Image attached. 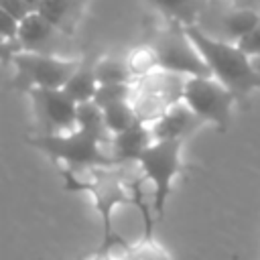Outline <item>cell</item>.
<instances>
[{"label": "cell", "mask_w": 260, "mask_h": 260, "mask_svg": "<svg viewBox=\"0 0 260 260\" xmlns=\"http://www.w3.org/2000/svg\"><path fill=\"white\" fill-rule=\"evenodd\" d=\"M126 167L128 165L85 169L87 177H79L71 169L61 171L67 191H87L93 197L95 209L102 217V244H100L98 252H110L114 246H120L124 242V238L114 230V221H112L114 209L122 203H132L140 209L142 221H144V240H152L154 219L144 203L140 179L130 181Z\"/></svg>", "instance_id": "obj_1"}, {"label": "cell", "mask_w": 260, "mask_h": 260, "mask_svg": "<svg viewBox=\"0 0 260 260\" xmlns=\"http://www.w3.org/2000/svg\"><path fill=\"white\" fill-rule=\"evenodd\" d=\"M185 30L205 61L209 75L225 85L236 100H244L252 91L260 89V73L256 71L252 59L234 43L205 32L199 24H187Z\"/></svg>", "instance_id": "obj_2"}, {"label": "cell", "mask_w": 260, "mask_h": 260, "mask_svg": "<svg viewBox=\"0 0 260 260\" xmlns=\"http://www.w3.org/2000/svg\"><path fill=\"white\" fill-rule=\"evenodd\" d=\"M110 138L104 134L73 128L61 134H32L26 142L65 169L85 171L93 167H116L110 154Z\"/></svg>", "instance_id": "obj_3"}, {"label": "cell", "mask_w": 260, "mask_h": 260, "mask_svg": "<svg viewBox=\"0 0 260 260\" xmlns=\"http://www.w3.org/2000/svg\"><path fill=\"white\" fill-rule=\"evenodd\" d=\"M183 140H152L136 160L140 175L152 183V213L156 219L165 215L173 179L181 171Z\"/></svg>", "instance_id": "obj_4"}, {"label": "cell", "mask_w": 260, "mask_h": 260, "mask_svg": "<svg viewBox=\"0 0 260 260\" xmlns=\"http://www.w3.org/2000/svg\"><path fill=\"white\" fill-rule=\"evenodd\" d=\"M152 55L158 69L177 73L183 77H201L209 75L205 61L195 49L183 24L175 20H167V26L154 37Z\"/></svg>", "instance_id": "obj_5"}, {"label": "cell", "mask_w": 260, "mask_h": 260, "mask_svg": "<svg viewBox=\"0 0 260 260\" xmlns=\"http://www.w3.org/2000/svg\"><path fill=\"white\" fill-rule=\"evenodd\" d=\"M181 100L201 122L213 124L219 132H225L230 128L232 110L238 102L236 95L211 75L187 77L183 83Z\"/></svg>", "instance_id": "obj_6"}, {"label": "cell", "mask_w": 260, "mask_h": 260, "mask_svg": "<svg viewBox=\"0 0 260 260\" xmlns=\"http://www.w3.org/2000/svg\"><path fill=\"white\" fill-rule=\"evenodd\" d=\"M10 63L16 69V75L12 77V87L18 91H30L35 87L61 89L77 67L79 59L16 51Z\"/></svg>", "instance_id": "obj_7"}, {"label": "cell", "mask_w": 260, "mask_h": 260, "mask_svg": "<svg viewBox=\"0 0 260 260\" xmlns=\"http://www.w3.org/2000/svg\"><path fill=\"white\" fill-rule=\"evenodd\" d=\"M37 118V134H61L75 128V102L63 89L35 87L26 91Z\"/></svg>", "instance_id": "obj_8"}, {"label": "cell", "mask_w": 260, "mask_h": 260, "mask_svg": "<svg viewBox=\"0 0 260 260\" xmlns=\"http://www.w3.org/2000/svg\"><path fill=\"white\" fill-rule=\"evenodd\" d=\"M16 43H18L20 51L63 57L67 43H69V35H65L63 30L53 26L39 12H30L28 16H24L18 22Z\"/></svg>", "instance_id": "obj_9"}, {"label": "cell", "mask_w": 260, "mask_h": 260, "mask_svg": "<svg viewBox=\"0 0 260 260\" xmlns=\"http://www.w3.org/2000/svg\"><path fill=\"white\" fill-rule=\"evenodd\" d=\"M203 122L189 110L185 102H177L154 120L150 132L152 140H185V136H189Z\"/></svg>", "instance_id": "obj_10"}, {"label": "cell", "mask_w": 260, "mask_h": 260, "mask_svg": "<svg viewBox=\"0 0 260 260\" xmlns=\"http://www.w3.org/2000/svg\"><path fill=\"white\" fill-rule=\"evenodd\" d=\"M152 142V132L144 122L136 120L126 130L112 134L110 138V154L116 165H136L142 150Z\"/></svg>", "instance_id": "obj_11"}, {"label": "cell", "mask_w": 260, "mask_h": 260, "mask_svg": "<svg viewBox=\"0 0 260 260\" xmlns=\"http://www.w3.org/2000/svg\"><path fill=\"white\" fill-rule=\"evenodd\" d=\"M75 104L89 102L98 89V79H95V59L91 55L79 59L77 67L61 87Z\"/></svg>", "instance_id": "obj_12"}, {"label": "cell", "mask_w": 260, "mask_h": 260, "mask_svg": "<svg viewBox=\"0 0 260 260\" xmlns=\"http://www.w3.org/2000/svg\"><path fill=\"white\" fill-rule=\"evenodd\" d=\"M81 6L83 0H43L37 12L43 18H47L53 26L71 37L79 22Z\"/></svg>", "instance_id": "obj_13"}, {"label": "cell", "mask_w": 260, "mask_h": 260, "mask_svg": "<svg viewBox=\"0 0 260 260\" xmlns=\"http://www.w3.org/2000/svg\"><path fill=\"white\" fill-rule=\"evenodd\" d=\"M154 10H158L167 20H175L183 26L197 24L199 14L203 12L205 0H144Z\"/></svg>", "instance_id": "obj_14"}, {"label": "cell", "mask_w": 260, "mask_h": 260, "mask_svg": "<svg viewBox=\"0 0 260 260\" xmlns=\"http://www.w3.org/2000/svg\"><path fill=\"white\" fill-rule=\"evenodd\" d=\"M260 20V12L252 8H234L221 16V30L225 35L223 41L236 43L248 30H252Z\"/></svg>", "instance_id": "obj_15"}, {"label": "cell", "mask_w": 260, "mask_h": 260, "mask_svg": "<svg viewBox=\"0 0 260 260\" xmlns=\"http://www.w3.org/2000/svg\"><path fill=\"white\" fill-rule=\"evenodd\" d=\"M134 77L130 63L114 57H102L95 59V79L100 83H130Z\"/></svg>", "instance_id": "obj_16"}, {"label": "cell", "mask_w": 260, "mask_h": 260, "mask_svg": "<svg viewBox=\"0 0 260 260\" xmlns=\"http://www.w3.org/2000/svg\"><path fill=\"white\" fill-rule=\"evenodd\" d=\"M102 114H104V126L110 134L122 132L138 120L130 102H118V104L106 106V108H102Z\"/></svg>", "instance_id": "obj_17"}, {"label": "cell", "mask_w": 260, "mask_h": 260, "mask_svg": "<svg viewBox=\"0 0 260 260\" xmlns=\"http://www.w3.org/2000/svg\"><path fill=\"white\" fill-rule=\"evenodd\" d=\"M75 128L87 130V132H95V134H104V136H112L104 126L102 108L91 100L89 102H81V104L75 106Z\"/></svg>", "instance_id": "obj_18"}, {"label": "cell", "mask_w": 260, "mask_h": 260, "mask_svg": "<svg viewBox=\"0 0 260 260\" xmlns=\"http://www.w3.org/2000/svg\"><path fill=\"white\" fill-rule=\"evenodd\" d=\"M132 100V85L130 83H100L91 102H95L100 108L118 104V102H130Z\"/></svg>", "instance_id": "obj_19"}, {"label": "cell", "mask_w": 260, "mask_h": 260, "mask_svg": "<svg viewBox=\"0 0 260 260\" xmlns=\"http://www.w3.org/2000/svg\"><path fill=\"white\" fill-rule=\"evenodd\" d=\"M126 252V260H169L167 254L152 242V240H144L138 244H128L126 240L120 244Z\"/></svg>", "instance_id": "obj_20"}, {"label": "cell", "mask_w": 260, "mask_h": 260, "mask_svg": "<svg viewBox=\"0 0 260 260\" xmlns=\"http://www.w3.org/2000/svg\"><path fill=\"white\" fill-rule=\"evenodd\" d=\"M234 45L242 53H246L250 59H258L260 57V20H258V24L252 30H248L244 37H240Z\"/></svg>", "instance_id": "obj_21"}, {"label": "cell", "mask_w": 260, "mask_h": 260, "mask_svg": "<svg viewBox=\"0 0 260 260\" xmlns=\"http://www.w3.org/2000/svg\"><path fill=\"white\" fill-rule=\"evenodd\" d=\"M0 10H4L8 16H12L16 22H20L24 16L30 14L24 0H0Z\"/></svg>", "instance_id": "obj_22"}, {"label": "cell", "mask_w": 260, "mask_h": 260, "mask_svg": "<svg viewBox=\"0 0 260 260\" xmlns=\"http://www.w3.org/2000/svg\"><path fill=\"white\" fill-rule=\"evenodd\" d=\"M16 30H18V22L12 16H8L4 10H0V37L8 41H16Z\"/></svg>", "instance_id": "obj_23"}, {"label": "cell", "mask_w": 260, "mask_h": 260, "mask_svg": "<svg viewBox=\"0 0 260 260\" xmlns=\"http://www.w3.org/2000/svg\"><path fill=\"white\" fill-rule=\"evenodd\" d=\"M16 51H20V47H18L16 41H8V39L0 37V61L2 63H10L12 61V55Z\"/></svg>", "instance_id": "obj_24"}, {"label": "cell", "mask_w": 260, "mask_h": 260, "mask_svg": "<svg viewBox=\"0 0 260 260\" xmlns=\"http://www.w3.org/2000/svg\"><path fill=\"white\" fill-rule=\"evenodd\" d=\"M41 2H43V0H24V4L28 6V10H30V12H37V10H39V6H41Z\"/></svg>", "instance_id": "obj_25"}, {"label": "cell", "mask_w": 260, "mask_h": 260, "mask_svg": "<svg viewBox=\"0 0 260 260\" xmlns=\"http://www.w3.org/2000/svg\"><path fill=\"white\" fill-rule=\"evenodd\" d=\"M89 260H114V258L110 256V252H95V256Z\"/></svg>", "instance_id": "obj_26"}, {"label": "cell", "mask_w": 260, "mask_h": 260, "mask_svg": "<svg viewBox=\"0 0 260 260\" xmlns=\"http://www.w3.org/2000/svg\"><path fill=\"white\" fill-rule=\"evenodd\" d=\"M252 63H254V67H256V71L260 73V57H258V59H252Z\"/></svg>", "instance_id": "obj_27"}]
</instances>
